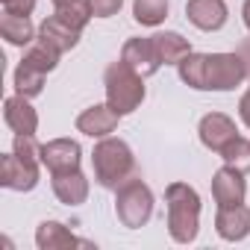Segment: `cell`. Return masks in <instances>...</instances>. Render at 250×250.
<instances>
[{
    "label": "cell",
    "mask_w": 250,
    "mask_h": 250,
    "mask_svg": "<svg viewBox=\"0 0 250 250\" xmlns=\"http://www.w3.org/2000/svg\"><path fill=\"white\" fill-rule=\"evenodd\" d=\"M177 74L194 91H232L250 77L238 50L235 53H188L177 65Z\"/></svg>",
    "instance_id": "6da1fadb"
},
{
    "label": "cell",
    "mask_w": 250,
    "mask_h": 250,
    "mask_svg": "<svg viewBox=\"0 0 250 250\" xmlns=\"http://www.w3.org/2000/svg\"><path fill=\"white\" fill-rule=\"evenodd\" d=\"M165 206H168V218H165L168 235L177 244H194L200 232V209H203L197 188L180 180L171 183L165 188Z\"/></svg>",
    "instance_id": "7a4b0ae2"
},
{
    "label": "cell",
    "mask_w": 250,
    "mask_h": 250,
    "mask_svg": "<svg viewBox=\"0 0 250 250\" xmlns=\"http://www.w3.org/2000/svg\"><path fill=\"white\" fill-rule=\"evenodd\" d=\"M91 171L100 188L115 191L124 180H130L136 174V153L124 139H115V136L97 139L91 150Z\"/></svg>",
    "instance_id": "3957f363"
},
{
    "label": "cell",
    "mask_w": 250,
    "mask_h": 250,
    "mask_svg": "<svg viewBox=\"0 0 250 250\" xmlns=\"http://www.w3.org/2000/svg\"><path fill=\"white\" fill-rule=\"evenodd\" d=\"M103 91H106V103L121 112V115H130L136 112L145 97H147V88H145V77L136 74L124 59L112 62L103 74Z\"/></svg>",
    "instance_id": "277c9868"
},
{
    "label": "cell",
    "mask_w": 250,
    "mask_h": 250,
    "mask_svg": "<svg viewBox=\"0 0 250 250\" xmlns=\"http://www.w3.org/2000/svg\"><path fill=\"white\" fill-rule=\"evenodd\" d=\"M153 191L142 177H130L115 188V218L127 229H142L153 218Z\"/></svg>",
    "instance_id": "5b68a950"
},
{
    "label": "cell",
    "mask_w": 250,
    "mask_h": 250,
    "mask_svg": "<svg viewBox=\"0 0 250 250\" xmlns=\"http://www.w3.org/2000/svg\"><path fill=\"white\" fill-rule=\"evenodd\" d=\"M42 180V162L24 159L15 150L0 159V186L9 191H33Z\"/></svg>",
    "instance_id": "8992f818"
},
{
    "label": "cell",
    "mask_w": 250,
    "mask_h": 250,
    "mask_svg": "<svg viewBox=\"0 0 250 250\" xmlns=\"http://www.w3.org/2000/svg\"><path fill=\"white\" fill-rule=\"evenodd\" d=\"M197 136H200V145H203L206 150L221 153V150H224L229 142H235L241 133H238L235 121H232L229 115H224V112H209V115H203L200 124H197Z\"/></svg>",
    "instance_id": "52a82bcc"
},
{
    "label": "cell",
    "mask_w": 250,
    "mask_h": 250,
    "mask_svg": "<svg viewBox=\"0 0 250 250\" xmlns=\"http://www.w3.org/2000/svg\"><path fill=\"white\" fill-rule=\"evenodd\" d=\"M121 112H115L109 103H94L88 109H83L77 115V133L88 136V139H106L118 130V124H121Z\"/></svg>",
    "instance_id": "ba28073f"
},
{
    "label": "cell",
    "mask_w": 250,
    "mask_h": 250,
    "mask_svg": "<svg viewBox=\"0 0 250 250\" xmlns=\"http://www.w3.org/2000/svg\"><path fill=\"white\" fill-rule=\"evenodd\" d=\"M244 197H247L244 171L232 165H221L212 177V200L218 206H235V203H244Z\"/></svg>",
    "instance_id": "9c48e42d"
},
{
    "label": "cell",
    "mask_w": 250,
    "mask_h": 250,
    "mask_svg": "<svg viewBox=\"0 0 250 250\" xmlns=\"http://www.w3.org/2000/svg\"><path fill=\"white\" fill-rule=\"evenodd\" d=\"M186 18L203 33H218L229 18V6L224 0H186Z\"/></svg>",
    "instance_id": "30bf717a"
},
{
    "label": "cell",
    "mask_w": 250,
    "mask_h": 250,
    "mask_svg": "<svg viewBox=\"0 0 250 250\" xmlns=\"http://www.w3.org/2000/svg\"><path fill=\"white\" fill-rule=\"evenodd\" d=\"M83 162V147L74 139H50L47 145H42V165L50 174H62V171H74Z\"/></svg>",
    "instance_id": "8fae6325"
},
{
    "label": "cell",
    "mask_w": 250,
    "mask_h": 250,
    "mask_svg": "<svg viewBox=\"0 0 250 250\" xmlns=\"http://www.w3.org/2000/svg\"><path fill=\"white\" fill-rule=\"evenodd\" d=\"M3 121H6V127L15 136H36V130H39V112H36V106L30 103V97H24L18 91L12 97H6V103H3Z\"/></svg>",
    "instance_id": "7c38bea8"
},
{
    "label": "cell",
    "mask_w": 250,
    "mask_h": 250,
    "mask_svg": "<svg viewBox=\"0 0 250 250\" xmlns=\"http://www.w3.org/2000/svg\"><path fill=\"white\" fill-rule=\"evenodd\" d=\"M121 59L127 62L136 74H142L145 80L153 77V74L162 68V62H159V56H156V50H153L150 36H147V39H142V36L127 39V42H124V47H121Z\"/></svg>",
    "instance_id": "4fadbf2b"
},
{
    "label": "cell",
    "mask_w": 250,
    "mask_h": 250,
    "mask_svg": "<svg viewBox=\"0 0 250 250\" xmlns=\"http://www.w3.org/2000/svg\"><path fill=\"white\" fill-rule=\"evenodd\" d=\"M215 232H218L224 241H244V238L250 235V206H244V203L218 206Z\"/></svg>",
    "instance_id": "5bb4252c"
},
{
    "label": "cell",
    "mask_w": 250,
    "mask_h": 250,
    "mask_svg": "<svg viewBox=\"0 0 250 250\" xmlns=\"http://www.w3.org/2000/svg\"><path fill=\"white\" fill-rule=\"evenodd\" d=\"M50 186L59 203L65 206H83L88 200V177L74 168V171H62V174H50Z\"/></svg>",
    "instance_id": "9a60e30c"
},
{
    "label": "cell",
    "mask_w": 250,
    "mask_h": 250,
    "mask_svg": "<svg viewBox=\"0 0 250 250\" xmlns=\"http://www.w3.org/2000/svg\"><path fill=\"white\" fill-rule=\"evenodd\" d=\"M36 247L39 250H68V247H88V241H80L62 221H42L36 227Z\"/></svg>",
    "instance_id": "2e32d148"
},
{
    "label": "cell",
    "mask_w": 250,
    "mask_h": 250,
    "mask_svg": "<svg viewBox=\"0 0 250 250\" xmlns=\"http://www.w3.org/2000/svg\"><path fill=\"white\" fill-rule=\"evenodd\" d=\"M150 42H153V50H156V56H159L162 65H180L188 53H194V50H191V42H188L183 33H177V30L153 33Z\"/></svg>",
    "instance_id": "e0dca14e"
},
{
    "label": "cell",
    "mask_w": 250,
    "mask_h": 250,
    "mask_svg": "<svg viewBox=\"0 0 250 250\" xmlns=\"http://www.w3.org/2000/svg\"><path fill=\"white\" fill-rule=\"evenodd\" d=\"M80 30H74V27H68L65 21H59L56 15H47L42 24H39V39L42 42H47L50 47H56L59 53H68V50H74L77 44H80Z\"/></svg>",
    "instance_id": "ac0fdd59"
},
{
    "label": "cell",
    "mask_w": 250,
    "mask_h": 250,
    "mask_svg": "<svg viewBox=\"0 0 250 250\" xmlns=\"http://www.w3.org/2000/svg\"><path fill=\"white\" fill-rule=\"evenodd\" d=\"M0 36H3L6 44H12V47H30V44L36 42L39 30L33 27L30 18L3 12V15H0Z\"/></svg>",
    "instance_id": "d6986e66"
},
{
    "label": "cell",
    "mask_w": 250,
    "mask_h": 250,
    "mask_svg": "<svg viewBox=\"0 0 250 250\" xmlns=\"http://www.w3.org/2000/svg\"><path fill=\"white\" fill-rule=\"evenodd\" d=\"M44 71H39V68H33L30 62H18V68H15V74H12V85H15V91L18 94H24V97H39L42 91H44Z\"/></svg>",
    "instance_id": "ffe728a7"
},
{
    "label": "cell",
    "mask_w": 250,
    "mask_h": 250,
    "mask_svg": "<svg viewBox=\"0 0 250 250\" xmlns=\"http://www.w3.org/2000/svg\"><path fill=\"white\" fill-rule=\"evenodd\" d=\"M168 12H171V0H133V18L142 27L165 24Z\"/></svg>",
    "instance_id": "44dd1931"
},
{
    "label": "cell",
    "mask_w": 250,
    "mask_h": 250,
    "mask_svg": "<svg viewBox=\"0 0 250 250\" xmlns=\"http://www.w3.org/2000/svg\"><path fill=\"white\" fill-rule=\"evenodd\" d=\"M53 15H56L59 21H65L68 27L80 30V33H83V30L88 27V21L94 18V15H91V6H88V0H65V3H56Z\"/></svg>",
    "instance_id": "7402d4cb"
},
{
    "label": "cell",
    "mask_w": 250,
    "mask_h": 250,
    "mask_svg": "<svg viewBox=\"0 0 250 250\" xmlns=\"http://www.w3.org/2000/svg\"><path fill=\"white\" fill-rule=\"evenodd\" d=\"M59 59H62V53H59L56 47H50L47 42H42L39 36H36V42H33L30 47H24V62H30L33 68H39V71H44V74L56 71Z\"/></svg>",
    "instance_id": "603a6c76"
},
{
    "label": "cell",
    "mask_w": 250,
    "mask_h": 250,
    "mask_svg": "<svg viewBox=\"0 0 250 250\" xmlns=\"http://www.w3.org/2000/svg\"><path fill=\"white\" fill-rule=\"evenodd\" d=\"M221 159H224V165H232V168H238V171H250V142L244 139V136H238L235 142H229L221 153H218Z\"/></svg>",
    "instance_id": "cb8c5ba5"
},
{
    "label": "cell",
    "mask_w": 250,
    "mask_h": 250,
    "mask_svg": "<svg viewBox=\"0 0 250 250\" xmlns=\"http://www.w3.org/2000/svg\"><path fill=\"white\" fill-rule=\"evenodd\" d=\"M12 150H15L18 156H24V159H36V162H42V145L36 142V136H15Z\"/></svg>",
    "instance_id": "d4e9b609"
},
{
    "label": "cell",
    "mask_w": 250,
    "mask_h": 250,
    "mask_svg": "<svg viewBox=\"0 0 250 250\" xmlns=\"http://www.w3.org/2000/svg\"><path fill=\"white\" fill-rule=\"evenodd\" d=\"M88 6H91V15L94 18H112V15L121 12L124 0H88Z\"/></svg>",
    "instance_id": "484cf974"
},
{
    "label": "cell",
    "mask_w": 250,
    "mask_h": 250,
    "mask_svg": "<svg viewBox=\"0 0 250 250\" xmlns=\"http://www.w3.org/2000/svg\"><path fill=\"white\" fill-rule=\"evenodd\" d=\"M0 6H3V12H9V15L30 18L36 12V0H0Z\"/></svg>",
    "instance_id": "4316f807"
},
{
    "label": "cell",
    "mask_w": 250,
    "mask_h": 250,
    "mask_svg": "<svg viewBox=\"0 0 250 250\" xmlns=\"http://www.w3.org/2000/svg\"><path fill=\"white\" fill-rule=\"evenodd\" d=\"M238 118H241V124L250 130V85H247V91L241 94V100H238Z\"/></svg>",
    "instance_id": "83f0119b"
},
{
    "label": "cell",
    "mask_w": 250,
    "mask_h": 250,
    "mask_svg": "<svg viewBox=\"0 0 250 250\" xmlns=\"http://www.w3.org/2000/svg\"><path fill=\"white\" fill-rule=\"evenodd\" d=\"M238 53H241V59H244V65H247V71H250V39L238 47Z\"/></svg>",
    "instance_id": "f1b7e54d"
},
{
    "label": "cell",
    "mask_w": 250,
    "mask_h": 250,
    "mask_svg": "<svg viewBox=\"0 0 250 250\" xmlns=\"http://www.w3.org/2000/svg\"><path fill=\"white\" fill-rule=\"evenodd\" d=\"M241 21H244L247 33H250V0H244V6H241Z\"/></svg>",
    "instance_id": "f546056e"
},
{
    "label": "cell",
    "mask_w": 250,
    "mask_h": 250,
    "mask_svg": "<svg viewBox=\"0 0 250 250\" xmlns=\"http://www.w3.org/2000/svg\"><path fill=\"white\" fill-rule=\"evenodd\" d=\"M56 3H65V0H53V6H56Z\"/></svg>",
    "instance_id": "4dcf8cb0"
}]
</instances>
